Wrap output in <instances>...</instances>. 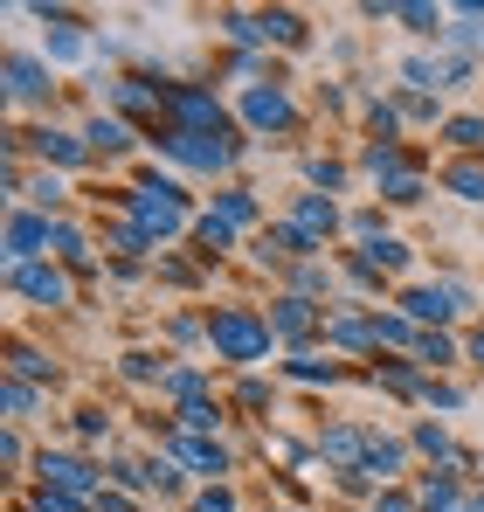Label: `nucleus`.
I'll return each instance as SVG.
<instances>
[{"instance_id": "nucleus-55", "label": "nucleus", "mask_w": 484, "mask_h": 512, "mask_svg": "<svg viewBox=\"0 0 484 512\" xmlns=\"http://www.w3.org/2000/svg\"><path fill=\"white\" fill-rule=\"evenodd\" d=\"M236 402L242 409H270V388L263 381H236Z\"/></svg>"}, {"instance_id": "nucleus-48", "label": "nucleus", "mask_w": 484, "mask_h": 512, "mask_svg": "<svg viewBox=\"0 0 484 512\" xmlns=\"http://www.w3.org/2000/svg\"><path fill=\"white\" fill-rule=\"evenodd\" d=\"M194 512H242V499L229 485H201V492H194Z\"/></svg>"}, {"instance_id": "nucleus-49", "label": "nucleus", "mask_w": 484, "mask_h": 512, "mask_svg": "<svg viewBox=\"0 0 484 512\" xmlns=\"http://www.w3.org/2000/svg\"><path fill=\"white\" fill-rule=\"evenodd\" d=\"M374 512H422V499L402 492V485H381V492H374Z\"/></svg>"}, {"instance_id": "nucleus-21", "label": "nucleus", "mask_w": 484, "mask_h": 512, "mask_svg": "<svg viewBox=\"0 0 484 512\" xmlns=\"http://www.w3.org/2000/svg\"><path fill=\"white\" fill-rule=\"evenodd\" d=\"M187 243H194L201 263H222V256L242 243V229H236V222H222L215 208H201V215H194V229H187Z\"/></svg>"}, {"instance_id": "nucleus-37", "label": "nucleus", "mask_w": 484, "mask_h": 512, "mask_svg": "<svg viewBox=\"0 0 484 512\" xmlns=\"http://www.w3.org/2000/svg\"><path fill=\"white\" fill-rule=\"evenodd\" d=\"M284 374H291V381H305V388H332L346 367H339V360H319V353L305 346V353H291V360H284Z\"/></svg>"}, {"instance_id": "nucleus-5", "label": "nucleus", "mask_w": 484, "mask_h": 512, "mask_svg": "<svg viewBox=\"0 0 484 512\" xmlns=\"http://www.w3.org/2000/svg\"><path fill=\"white\" fill-rule=\"evenodd\" d=\"M236 132H249V139H291L298 132V97L284 84H242L236 90Z\"/></svg>"}, {"instance_id": "nucleus-41", "label": "nucleus", "mask_w": 484, "mask_h": 512, "mask_svg": "<svg viewBox=\"0 0 484 512\" xmlns=\"http://www.w3.org/2000/svg\"><path fill=\"white\" fill-rule=\"evenodd\" d=\"M360 256H367V263H374L381 277H402L408 263H415V250H408L402 236H381V243H367V250H360Z\"/></svg>"}, {"instance_id": "nucleus-39", "label": "nucleus", "mask_w": 484, "mask_h": 512, "mask_svg": "<svg viewBox=\"0 0 484 512\" xmlns=\"http://www.w3.org/2000/svg\"><path fill=\"white\" fill-rule=\"evenodd\" d=\"M367 139H381V146L402 139V104L395 97H367Z\"/></svg>"}, {"instance_id": "nucleus-34", "label": "nucleus", "mask_w": 484, "mask_h": 512, "mask_svg": "<svg viewBox=\"0 0 484 512\" xmlns=\"http://www.w3.org/2000/svg\"><path fill=\"white\" fill-rule=\"evenodd\" d=\"M222 423H229L222 395H208V402H187V409H173V429H187V436H215Z\"/></svg>"}, {"instance_id": "nucleus-20", "label": "nucleus", "mask_w": 484, "mask_h": 512, "mask_svg": "<svg viewBox=\"0 0 484 512\" xmlns=\"http://www.w3.org/2000/svg\"><path fill=\"white\" fill-rule=\"evenodd\" d=\"M353 167L367 173V180H374V187H381V194H388V187H395V180H408V146L402 139H395V146H381V139H367V146H360V160H353Z\"/></svg>"}, {"instance_id": "nucleus-35", "label": "nucleus", "mask_w": 484, "mask_h": 512, "mask_svg": "<svg viewBox=\"0 0 484 512\" xmlns=\"http://www.w3.org/2000/svg\"><path fill=\"white\" fill-rule=\"evenodd\" d=\"M443 139H450L464 160H484V111H457V118H443Z\"/></svg>"}, {"instance_id": "nucleus-26", "label": "nucleus", "mask_w": 484, "mask_h": 512, "mask_svg": "<svg viewBox=\"0 0 484 512\" xmlns=\"http://www.w3.org/2000/svg\"><path fill=\"white\" fill-rule=\"evenodd\" d=\"M298 173H305V187H312V194H346V187H353V167H346V160H332V153H305Z\"/></svg>"}, {"instance_id": "nucleus-6", "label": "nucleus", "mask_w": 484, "mask_h": 512, "mask_svg": "<svg viewBox=\"0 0 484 512\" xmlns=\"http://www.w3.org/2000/svg\"><path fill=\"white\" fill-rule=\"evenodd\" d=\"M7 146L35 153V167H42V173H77V167H97V160H90V146H83V132L56 125V118H42V125H14V132H7Z\"/></svg>"}, {"instance_id": "nucleus-54", "label": "nucleus", "mask_w": 484, "mask_h": 512, "mask_svg": "<svg viewBox=\"0 0 484 512\" xmlns=\"http://www.w3.org/2000/svg\"><path fill=\"white\" fill-rule=\"evenodd\" d=\"M21 457H28V450H21V429L7 423V436H0V464H7V471H21Z\"/></svg>"}, {"instance_id": "nucleus-27", "label": "nucleus", "mask_w": 484, "mask_h": 512, "mask_svg": "<svg viewBox=\"0 0 484 512\" xmlns=\"http://www.w3.org/2000/svg\"><path fill=\"white\" fill-rule=\"evenodd\" d=\"M215 215H222V222H236V229H256V222H263V208H256V187H242V180H222V187H215Z\"/></svg>"}, {"instance_id": "nucleus-29", "label": "nucleus", "mask_w": 484, "mask_h": 512, "mask_svg": "<svg viewBox=\"0 0 484 512\" xmlns=\"http://www.w3.org/2000/svg\"><path fill=\"white\" fill-rule=\"evenodd\" d=\"M408 450H422V457H429V471H443V464H464V457H457V443H450V429L429 423V416L408 429Z\"/></svg>"}, {"instance_id": "nucleus-17", "label": "nucleus", "mask_w": 484, "mask_h": 512, "mask_svg": "<svg viewBox=\"0 0 484 512\" xmlns=\"http://www.w3.org/2000/svg\"><path fill=\"white\" fill-rule=\"evenodd\" d=\"M49 256H56V263H63L70 277H83V284L97 277V243L83 236V222H70V215H56V236H49Z\"/></svg>"}, {"instance_id": "nucleus-57", "label": "nucleus", "mask_w": 484, "mask_h": 512, "mask_svg": "<svg viewBox=\"0 0 484 512\" xmlns=\"http://www.w3.org/2000/svg\"><path fill=\"white\" fill-rule=\"evenodd\" d=\"M464 360H478V374H484V326L471 333V340H464Z\"/></svg>"}, {"instance_id": "nucleus-18", "label": "nucleus", "mask_w": 484, "mask_h": 512, "mask_svg": "<svg viewBox=\"0 0 484 512\" xmlns=\"http://www.w3.org/2000/svg\"><path fill=\"white\" fill-rule=\"evenodd\" d=\"M77 132H83V146H90V160H125V153H132V139H139L118 111H90Z\"/></svg>"}, {"instance_id": "nucleus-25", "label": "nucleus", "mask_w": 484, "mask_h": 512, "mask_svg": "<svg viewBox=\"0 0 484 512\" xmlns=\"http://www.w3.org/2000/svg\"><path fill=\"white\" fill-rule=\"evenodd\" d=\"M395 21H402L415 42H436V49H443V35H450V7H429V0H402Z\"/></svg>"}, {"instance_id": "nucleus-22", "label": "nucleus", "mask_w": 484, "mask_h": 512, "mask_svg": "<svg viewBox=\"0 0 484 512\" xmlns=\"http://www.w3.org/2000/svg\"><path fill=\"white\" fill-rule=\"evenodd\" d=\"M319 457L332 464V471H360V457H367V429H360V423L319 429Z\"/></svg>"}, {"instance_id": "nucleus-28", "label": "nucleus", "mask_w": 484, "mask_h": 512, "mask_svg": "<svg viewBox=\"0 0 484 512\" xmlns=\"http://www.w3.org/2000/svg\"><path fill=\"white\" fill-rule=\"evenodd\" d=\"M443 49H457V56H478V49H484V0L450 7V35H443Z\"/></svg>"}, {"instance_id": "nucleus-30", "label": "nucleus", "mask_w": 484, "mask_h": 512, "mask_svg": "<svg viewBox=\"0 0 484 512\" xmlns=\"http://www.w3.org/2000/svg\"><path fill=\"white\" fill-rule=\"evenodd\" d=\"M215 28H222V42H236L242 56L270 49V35H263V14H236V7H222V14H215Z\"/></svg>"}, {"instance_id": "nucleus-16", "label": "nucleus", "mask_w": 484, "mask_h": 512, "mask_svg": "<svg viewBox=\"0 0 484 512\" xmlns=\"http://www.w3.org/2000/svg\"><path fill=\"white\" fill-rule=\"evenodd\" d=\"M291 222H298V229H305V236H312L319 250L332 243V236H346V208H339L332 194H312V187H305V194L291 201Z\"/></svg>"}, {"instance_id": "nucleus-13", "label": "nucleus", "mask_w": 484, "mask_h": 512, "mask_svg": "<svg viewBox=\"0 0 484 512\" xmlns=\"http://www.w3.org/2000/svg\"><path fill=\"white\" fill-rule=\"evenodd\" d=\"M49 236H56V215H42V208H7L0 250H7V263H42V256H49Z\"/></svg>"}, {"instance_id": "nucleus-44", "label": "nucleus", "mask_w": 484, "mask_h": 512, "mask_svg": "<svg viewBox=\"0 0 484 512\" xmlns=\"http://www.w3.org/2000/svg\"><path fill=\"white\" fill-rule=\"evenodd\" d=\"M0 395H7V423H28V416L42 409V388H35V381H14V374H7Z\"/></svg>"}, {"instance_id": "nucleus-52", "label": "nucleus", "mask_w": 484, "mask_h": 512, "mask_svg": "<svg viewBox=\"0 0 484 512\" xmlns=\"http://www.w3.org/2000/svg\"><path fill=\"white\" fill-rule=\"evenodd\" d=\"M77 436L83 443H104V436H111V416H104V409H77Z\"/></svg>"}, {"instance_id": "nucleus-15", "label": "nucleus", "mask_w": 484, "mask_h": 512, "mask_svg": "<svg viewBox=\"0 0 484 512\" xmlns=\"http://www.w3.org/2000/svg\"><path fill=\"white\" fill-rule=\"evenodd\" d=\"M367 381L388 388V395H402V402H422V395H429V367H422L415 353H381V360L367 367Z\"/></svg>"}, {"instance_id": "nucleus-33", "label": "nucleus", "mask_w": 484, "mask_h": 512, "mask_svg": "<svg viewBox=\"0 0 484 512\" xmlns=\"http://www.w3.org/2000/svg\"><path fill=\"white\" fill-rule=\"evenodd\" d=\"M104 485H111V492H132V499H139V492H160L153 464H139V457H111V464H104Z\"/></svg>"}, {"instance_id": "nucleus-9", "label": "nucleus", "mask_w": 484, "mask_h": 512, "mask_svg": "<svg viewBox=\"0 0 484 512\" xmlns=\"http://www.w3.org/2000/svg\"><path fill=\"white\" fill-rule=\"evenodd\" d=\"M160 450L187 471V478H201V485H229V471H236V457H229V443L222 436H187V429H160Z\"/></svg>"}, {"instance_id": "nucleus-23", "label": "nucleus", "mask_w": 484, "mask_h": 512, "mask_svg": "<svg viewBox=\"0 0 484 512\" xmlns=\"http://www.w3.org/2000/svg\"><path fill=\"white\" fill-rule=\"evenodd\" d=\"M408 464V443L402 436H381V429H367V457H360V471L374 478V485H395Z\"/></svg>"}, {"instance_id": "nucleus-58", "label": "nucleus", "mask_w": 484, "mask_h": 512, "mask_svg": "<svg viewBox=\"0 0 484 512\" xmlns=\"http://www.w3.org/2000/svg\"><path fill=\"white\" fill-rule=\"evenodd\" d=\"M471 512H484V492H471Z\"/></svg>"}, {"instance_id": "nucleus-31", "label": "nucleus", "mask_w": 484, "mask_h": 512, "mask_svg": "<svg viewBox=\"0 0 484 512\" xmlns=\"http://www.w3.org/2000/svg\"><path fill=\"white\" fill-rule=\"evenodd\" d=\"M443 187H450L464 208H484V160H464V153L443 160Z\"/></svg>"}, {"instance_id": "nucleus-38", "label": "nucleus", "mask_w": 484, "mask_h": 512, "mask_svg": "<svg viewBox=\"0 0 484 512\" xmlns=\"http://www.w3.org/2000/svg\"><path fill=\"white\" fill-rule=\"evenodd\" d=\"M415 360H422L429 374H443V367L464 360V340H457V333H422V340H415Z\"/></svg>"}, {"instance_id": "nucleus-8", "label": "nucleus", "mask_w": 484, "mask_h": 512, "mask_svg": "<svg viewBox=\"0 0 484 512\" xmlns=\"http://www.w3.org/2000/svg\"><path fill=\"white\" fill-rule=\"evenodd\" d=\"M166 125L173 132H208V139H236L229 125V104L201 84H166Z\"/></svg>"}, {"instance_id": "nucleus-46", "label": "nucleus", "mask_w": 484, "mask_h": 512, "mask_svg": "<svg viewBox=\"0 0 484 512\" xmlns=\"http://www.w3.org/2000/svg\"><path fill=\"white\" fill-rule=\"evenodd\" d=\"M166 340H173V346L208 340V319H201V312H173V319H166Z\"/></svg>"}, {"instance_id": "nucleus-47", "label": "nucleus", "mask_w": 484, "mask_h": 512, "mask_svg": "<svg viewBox=\"0 0 484 512\" xmlns=\"http://www.w3.org/2000/svg\"><path fill=\"white\" fill-rule=\"evenodd\" d=\"M422 194H429V180H422V173H408V180H395V187L381 194V208H415Z\"/></svg>"}, {"instance_id": "nucleus-11", "label": "nucleus", "mask_w": 484, "mask_h": 512, "mask_svg": "<svg viewBox=\"0 0 484 512\" xmlns=\"http://www.w3.org/2000/svg\"><path fill=\"white\" fill-rule=\"evenodd\" d=\"M35 478H42L49 492L83 499V506H97V492H104V471H97L90 457H77V450H42V457H35Z\"/></svg>"}, {"instance_id": "nucleus-50", "label": "nucleus", "mask_w": 484, "mask_h": 512, "mask_svg": "<svg viewBox=\"0 0 484 512\" xmlns=\"http://www.w3.org/2000/svg\"><path fill=\"white\" fill-rule=\"evenodd\" d=\"M28 512H90V506H83V499H70V492H49V485H42V492L28 499Z\"/></svg>"}, {"instance_id": "nucleus-7", "label": "nucleus", "mask_w": 484, "mask_h": 512, "mask_svg": "<svg viewBox=\"0 0 484 512\" xmlns=\"http://www.w3.org/2000/svg\"><path fill=\"white\" fill-rule=\"evenodd\" d=\"M7 291H14L21 305H35V312L77 305V277H70L56 256H42V263H7Z\"/></svg>"}, {"instance_id": "nucleus-51", "label": "nucleus", "mask_w": 484, "mask_h": 512, "mask_svg": "<svg viewBox=\"0 0 484 512\" xmlns=\"http://www.w3.org/2000/svg\"><path fill=\"white\" fill-rule=\"evenodd\" d=\"M422 402H429V409H464V388H457V381H436V374H429V395H422Z\"/></svg>"}, {"instance_id": "nucleus-19", "label": "nucleus", "mask_w": 484, "mask_h": 512, "mask_svg": "<svg viewBox=\"0 0 484 512\" xmlns=\"http://www.w3.org/2000/svg\"><path fill=\"white\" fill-rule=\"evenodd\" d=\"M325 346H339V353H374L381 360V333H374V312H325Z\"/></svg>"}, {"instance_id": "nucleus-12", "label": "nucleus", "mask_w": 484, "mask_h": 512, "mask_svg": "<svg viewBox=\"0 0 484 512\" xmlns=\"http://www.w3.org/2000/svg\"><path fill=\"white\" fill-rule=\"evenodd\" d=\"M270 333H277V346L305 353L312 333H325V305L319 298H298V291H277V298H270Z\"/></svg>"}, {"instance_id": "nucleus-32", "label": "nucleus", "mask_w": 484, "mask_h": 512, "mask_svg": "<svg viewBox=\"0 0 484 512\" xmlns=\"http://www.w3.org/2000/svg\"><path fill=\"white\" fill-rule=\"evenodd\" d=\"M256 14H263V35H270L277 49H305V42H312L305 14H291V7H256Z\"/></svg>"}, {"instance_id": "nucleus-56", "label": "nucleus", "mask_w": 484, "mask_h": 512, "mask_svg": "<svg viewBox=\"0 0 484 512\" xmlns=\"http://www.w3.org/2000/svg\"><path fill=\"white\" fill-rule=\"evenodd\" d=\"M160 277H166V284H201V270H194V263H166V256H160Z\"/></svg>"}, {"instance_id": "nucleus-42", "label": "nucleus", "mask_w": 484, "mask_h": 512, "mask_svg": "<svg viewBox=\"0 0 484 512\" xmlns=\"http://www.w3.org/2000/svg\"><path fill=\"white\" fill-rule=\"evenodd\" d=\"M284 277H291V291H298V298H325V291H332V270H325V256H312V263H291Z\"/></svg>"}, {"instance_id": "nucleus-53", "label": "nucleus", "mask_w": 484, "mask_h": 512, "mask_svg": "<svg viewBox=\"0 0 484 512\" xmlns=\"http://www.w3.org/2000/svg\"><path fill=\"white\" fill-rule=\"evenodd\" d=\"M90 512H146V506H139L132 492H111V485H104V492H97V506H90Z\"/></svg>"}, {"instance_id": "nucleus-4", "label": "nucleus", "mask_w": 484, "mask_h": 512, "mask_svg": "<svg viewBox=\"0 0 484 512\" xmlns=\"http://www.w3.org/2000/svg\"><path fill=\"white\" fill-rule=\"evenodd\" d=\"M395 312H408L422 333H450V319H464L471 312V291L464 284H450V277H415L395 291Z\"/></svg>"}, {"instance_id": "nucleus-24", "label": "nucleus", "mask_w": 484, "mask_h": 512, "mask_svg": "<svg viewBox=\"0 0 484 512\" xmlns=\"http://www.w3.org/2000/svg\"><path fill=\"white\" fill-rule=\"evenodd\" d=\"M160 402H173V409H187V402H208V374H201L194 360H166Z\"/></svg>"}, {"instance_id": "nucleus-2", "label": "nucleus", "mask_w": 484, "mask_h": 512, "mask_svg": "<svg viewBox=\"0 0 484 512\" xmlns=\"http://www.w3.org/2000/svg\"><path fill=\"white\" fill-rule=\"evenodd\" d=\"M208 353L229 360V367H263V360L277 353L270 312H256V305H222V312H208Z\"/></svg>"}, {"instance_id": "nucleus-14", "label": "nucleus", "mask_w": 484, "mask_h": 512, "mask_svg": "<svg viewBox=\"0 0 484 512\" xmlns=\"http://www.w3.org/2000/svg\"><path fill=\"white\" fill-rule=\"evenodd\" d=\"M256 256L270 263V270H291V263H312V256H325L298 222H263V236H256Z\"/></svg>"}, {"instance_id": "nucleus-1", "label": "nucleus", "mask_w": 484, "mask_h": 512, "mask_svg": "<svg viewBox=\"0 0 484 512\" xmlns=\"http://www.w3.org/2000/svg\"><path fill=\"white\" fill-rule=\"evenodd\" d=\"M194 215H201V208L187 201V187H180L173 173H146V180L125 194V222H132L153 250H166L173 236H187V229H194Z\"/></svg>"}, {"instance_id": "nucleus-40", "label": "nucleus", "mask_w": 484, "mask_h": 512, "mask_svg": "<svg viewBox=\"0 0 484 512\" xmlns=\"http://www.w3.org/2000/svg\"><path fill=\"white\" fill-rule=\"evenodd\" d=\"M63 201H70V187H63V173H28V201H21V208H42V215H63Z\"/></svg>"}, {"instance_id": "nucleus-3", "label": "nucleus", "mask_w": 484, "mask_h": 512, "mask_svg": "<svg viewBox=\"0 0 484 512\" xmlns=\"http://www.w3.org/2000/svg\"><path fill=\"white\" fill-rule=\"evenodd\" d=\"M153 146H160L173 167H187V173H222L236 167L242 153H249V132H236V139H208V132H173V125H160L153 132Z\"/></svg>"}, {"instance_id": "nucleus-10", "label": "nucleus", "mask_w": 484, "mask_h": 512, "mask_svg": "<svg viewBox=\"0 0 484 512\" xmlns=\"http://www.w3.org/2000/svg\"><path fill=\"white\" fill-rule=\"evenodd\" d=\"M7 104L14 111H49L56 104V63L35 56V49H7Z\"/></svg>"}, {"instance_id": "nucleus-45", "label": "nucleus", "mask_w": 484, "mask_h": 512, "mask_svg": "<svg viewBox=\"0 0 484 512\" xmlns=\"http://www.w3.org/2000/svg\"><path fill=\"white\" fill-rule=\"evenodd\" d=\"M395 104H402V125H436L443 118V97H422V90H395Z\"/></svg>"}, {"instance_id": "nucleus-36", "label": "nucleus", "mask_w": 484, "mask_h": 512, "mask_svg": "<svg viewBox=\"0 0 484 512\" xmlns=\"http://www.w3.org/2000/svg\"><path fill=\"white\" fill-rule=\"evenodd\" d=\"M7 374H14V381H35V388H49V381H56V360H49V353H35L28 340H14V353H7Z\"/></svg>"}, {"instance_id": "nucleus-43", "label": "nucleus", "mask_w": 484, "mask_h": 512, "mask_svg": "<svg viewBox=\"0 0 484 512\" xmlns=\"http://www.w3.org/2000/svg\"><path fill=\"white\" fill-rule=\"evenodd\" d=\"M118 374H125V381H146V388H160V374H166V353H146V346H132V353L118 360Z\"/></svg>"}]
</instances>
